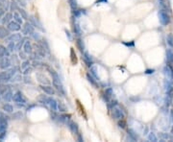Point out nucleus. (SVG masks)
Segmentation results:
<instances>
[{
    "mask_svg": "<svg viewBox=\"0 0 173 142\" xmlns=\"http://www.w3.org/2000/svg\"><path fill=\"white\" fill-rule=\"evenodd\" d=\"M13 100H14L18 106H20V107H22V106H24V105L26 104V100H25L24 96L22 95V93L20 92V91H17L16 94L13 95Z\"/></svg>",
    "mask_w": 173,
    "mask_h": 142,
    "instance_id": "obj_1",
    "label": "nucleus"
},
{
    "mask_svg": "<svg viewBox=\"0 0 173 142\" xmlns=\"http://www.w3.org/2000/svg\"><path fill=\"white\" fill-rule=\"evenodd\" d=\"M12 74L10 71H3L0 73V83H6L9 82L12 79Z\"/></svg>",
    "mask_w": 173,
    "mask_h": 142,
    "instance_id": "obj_2",
    "label": "nucleus"
},
{
    "mask_svg": "<svg viewBox=\"0 0 173 142\" xmlns=\"http://www.w3.org/2000/svg\"><path fill=\"white\" fill-rule=\"evenodd\" d=\"M12 64L11 60H9L7 57H0V68L6 69L8 67H10Z\"/></svg>",
    "mask_w": 173,
    "mask_h": 142,
    "instance_id": "obj_3",
    "label": "nucleus"
},
{
    "mask_svg": "<svg viewBox=\"0 0 173 142\" xmlns=\"http://www.w3.org/2000/svg\"><path fill=\"white\" fill-rule=\"evenodd\" d=\"M22 32L24 35H33V33H34L33 25L30 23H25L23 26V29H22Z\"/></svg>",
    "mask_w": 173,
    "mask_h": 142,
    "instance_id": "obj_4",
    "label": "nucleus"
},
{
    "mask_svg": "<svg viewBox=\"0 0 173 142\" xmlns=\"http://www.w3.org/2000/svg\"><path fill=\"white\" fill-rule=\"evenodd\" d=\"M21 39V35L19 34H14L10 37L6 38V41L9 43V42H18L19 40Z\"/></svg>",
    "mask_w": 173,
    "mask_h": 142,
    "instance_id": "obj_5",
    "label": "nucleus"
},
{
    "mask_svg": "<svg viewBox=\"0 0 173 142\" xmlns=\"http://www.w3.org/2000/svg\"><path fill=\"white\" fill-rule=\"evenodd\" d=\"M7 27H8V30H10V31H18V30H20V24L14 20V21L9 22Z\"/></svg>",
    "mask_w": 173,
    "mask_h": 142,
    "instance_id": "obj_6",
    "label": "nucleus"
},
{
    "mask_svg": "<svg viewBox=\"0 0 173 142\" xmlns=\"http://www.w3.org/2000/svg\"><path fill=\"white\" fill-rule=\"evenodd\" d=\"M68 128L70 129V131L75 133V134H79V128H78V125L76 124L75 122H69L68 123Z\"/></svg>",
    "mask_w": 173,
    "mask_h": 142,
    "instance_id": "obj_7",
    "label": "nucleus"
},
{
    "mask_svg": "<svg viewBox=\"0 0 173 142\" xmlns=\"http://www.w3.org/2000/svg\"><path fill=\"white\" fill-rule=\"evenodd\" d=\"M113 116L116 119H122L124 117V114L122 113V111L120 109H113Z\"/></svg>",
    "mask_w": 173,
    "mask_h": 142,
    "instance_id": "obj_8",
    "label": "nucleus"
},
{
    "mask_svg": "<svg viewBox=\"0 0 173 142\" xmlns=\"http://www.w3.org/2000/svg\"><path fill=\"white\" fill-rule=\"evenodd\" d=\"M40 88H41V89L46 94H48V95H54L55 91L52 87H50V86H41Z\"/></svg>",
    "mask_w": 173,
    "mask_h": 142,
    "instance_id": "obj_9",
    "label": "nucleus"
},
{
    "mask_svg": "<svg viewBox=\"0 0 173 142\" xmlns=\"http://www.w3.org/2000/svg\"><path fill=\"white\" fill-rule=\"evenodd\" d=\"M2 98H3V100L6 101V102H9V101H11L12 99H13V93L8 89V90H6L5 92L3 93Z\"/></svg>",
    "mask_w": 173,
    "mask_h": 142,
    "instance_id": "obj_10",
    "label": "nucleus"
},
{
    "mask_svg": "<svg viewBox=\"0 0 173 142\" xmlns=\"http://www.w3.org/2000/svg\"><path fill=\"white\" fill-rule=\"evenodd\" d=\"M53 86H54L55 88H57L59 91H61L62 93L65 94V89H64V88H63V86H62V84H61L60 81H58V80H53Z\"/></svg>",
    "mask_w": 173,
    "mask_h": 142,
    "instance_id": "obj_11",
    "label": "nucleus"
},
{
    "mask_svg": "<svg viewBox=\"0 0 173 142\" xmlns=\"http://www.w3.org/2000/svg\"><path fill=\"white\" fill-rule=\"evenodd\" d=\"M48 104L50 105V107H51V109H52V110L53 111H56L57 110V101L55 100V99L53 98H48Z\"/></svg>",
    "mask_w": 173,
    "mask_h": 142,
    "instance_id": "obj_12",
    "label": "nucleus"
},
{
    "mask_svg": "<svg viewBox=\"0 0 173 142\" xmlns=\"http://www.w3.org/2000/svg\"><path fill=\"white\" fill-rule=\"evenodd\" d=\"M8 120H9V117L5 115L3 112L0 111V123L1 124H4V125L8 126Z\"/></svg>",
    "mask_w": 173,
    "mask_h": 142,
    "instance_id": "obj_13",
    "label": "nucleus"
},
{
    "mask_svg": "<svg viewBox=\"0 0 173 142\" xmlns=\"http://www.w3.org/2000/svg\"><path fill=\"white\" fill-rule=\"evenodd\" d=\"M84 60H85V62H86V64L89 66H92V59L91 58V56L88 54V53H85L84 54Z\"/></svg>",
    "mask_w": 173,
    "mask_h": 142,
    "instance_id": "obj_14",
    "label": "nucleus"
},
{
    "mask_svg": "<svg viewBox=\"0 0 173 142\" xmlns=\"http://www.w3.org/2000/svg\"><path fill=\"white\" fill-rule=\"evenodd\" d=\"M10 55L9 51L6 49L3 45L0 44V57H8Z\"/></svg>",
    "mask_w": 173,
    "mask_h": 142,
    "instance_id": "obj_15",
    "label": "nucleus"
},
{
    "mask_svg": "<svg viewBox=\"0 0 173 142\" xmlns=\"http://www.w3.org/2000/svg\"><path fill=\"white\" fill-rule=\"evenodd\" d=\"M23 48H24V52H25V53H27V54L32 53V46H31V44H30L29 41H26V42L24 43Z\"/></svg>",
    "mask_w": 173,
    "mask_h": 142,
    "instance_id": "obj_16",
    "label": "nucleus"
},
{
    "mask_svg": "<svg viewBox=\"0 0 173 142\" xmlns=\"http://www.w3.org/2000/svg\"><path fill=\"white\" fill-rule=\"evenodd\" d=\"M70 60H71V62L73 64H76L77 63V57H76V54H75V51L73 48L70 49Z\"/></svg>",
    "mask_w": 173,
    "mask_h": 142,
    "instance_id": "obj_17",
    "label": "nucleus"
},
{
    "mask_svg": "<svg viewBox=\"0 0 173 142\" xmlns=\"http://www.w3.org/2000/svg\"><path fill=\"white\" fill-rule=\"evenodd\" d=\"M113 95V89L111 88H107L106 90H105V100L108 102L109 101V99L111 98V96Z\"/></svg>",
    "mask_w": 173,
    "mask_h": 142,
    "instance_id": "obj_18",
    "label": "nucleus"
},
{
    "mask_svg": "<svg viewBox=\"0 0 173 142\" xmlns=\"http://www.w3.org/2000/svg\"><path fill=\"white\" fill-rule=\"evenodd\" d=\"M9 32L8 30H6L4 27H0V38H4L6 37H8Z\"/></svg>",
    "mask_w": 173,
    "mask_h": 142,
    "instance_id": "obj_19",
    "label": "nucleus"
},
{
    "mask_svg": "<svg viewBox=\"0 0 173 142\" xmlns=\"http://www.w3.org/2000/svg\"><path fill=\"white\" fill-rule=\"evenodd\" d=\"M48 70H49V72H50L52 78H53V80H58V81H60L59 75H58V73H57L56 71L53 70V69H51V68H49V67H48Z\"/></svg>",
    "mask_w": 173,
    "mask_h": 142,
    "instance_id": "obj_20",
    "label": "nucleus"
},
{
    "mask_svg": "<svg viewBox=\"0 0 173 142\" xmlns=\"http://www.w3.org/2000/svg\"><path fill=\"white\" fill-rule=\"evenodd\" d=\"M12 19V15L10 14V13H8V14H6L5 17H3V19H2V23L3 24H6V23H8V22L10 21Z\"/></svg>",
    "mask_w": 173,
    "mask_h": 142,
    "instance_id": "obj_21",
    "label": "nucleus"
},
{
    "mask_svg": "<svg viewBox=\"0 0 173 142\" xmlns=\"http://www.w3.org/2000/svg\"><path fill=\"white\" fill-rule=\"evenodd\" d=\"M3 110H5V111H7V112H13L14 109H13V106H12V105L5 104L4 106H3Z\"/></svg>",
    "mask_w": 173,
    "mask_h": 142,
    "instance_id": "obj_22",
    "label": "nucleus"
},
{
    "mask_svg": "<svg viewBox=\"0 0 173 142\" xmlns=\"http://www.w3.org/2000/svg\"><path fill=\"white\" fill-rule=\"evenodd\" d=\"M14 17H15V21H16L19 24H22V17H19L18 13H14Z\"/></svg>",
    "mask_w": 173,
    "mask_h": 142,
    "instance_id": "obj_23",
    "label": "nucleus"
},
{
    "mask_svg": "<svg viewBox=\"0 0 173 142\" xmlns=\"http://www.w3.org/2000/svg\"><path fill=\"white\" fill-rule=\"evenodd\" d=\"M38 101L40 103H43V104H48V98L46 96H44V95H40L38 97Z\"/></svg>",
    "mask_w": 173,
    "mask_h": 142,
    "instance_id": "obj_24",
    "label": "nucleus"
},
{
    "mask_svg": "<svg viewBox=\"0 0 173 142\" xmlns=\"http://www.w3.org/2000/svg\"><path fill=\"white\" fill-rule=\"evenodd\" d=\"M17 10L19 11V14H20V16L22 17V18H24V19H28L27 14H26V12L24 11L23 9H20V8H17Z\"/></svg>",
    "mask_w": 173,
    "mask_h": 142,
    "instance_id": "obj_25",
    "label": "nucleus"
},
{
    "mask_svg": "<svg viewBox=\"0 0 173 142\" xmlns=\"http://www.w3.org/2000/svg\"><path fill=\"white\" fill-rule=\"evenodd\" d=\"M86 78H88V80H89V82L92 84V86H94V87H96V82L93 80V78H92V76H91V74H86Z\"/></svg>",
    "mask_w": 173,
    "mask_h": 142,
    "instance_id": "obj_26",
    "label": "nucleus"
},
{
    "mask_svg": "<svg viewBox=\"0 0 173 142\" xmlns=\"http://www.w3.org/2000/svg\"><path fill=\"white\" fill-rule=\"evenodd\" d=\"M57 109H59L60 111H65V110H66L65 106L63 104V103H58V104H57Z\"/></svg>",
    "mask_w": 173,
    "mask_h": 142,
    "instance_id": "obj_27",
    "label": "nucleus"
},
{
    "mask_svg": "<svg viewBox=\"0 0 173 142\" xmlns=\"http://www.w3.org/2000/svg\"><path fill=\"white\" fill-rule=\"evenodd\" d=\"M31 21H32L33 24H35V26H36V27L39 28V29H42V28H41V25L38 23V20H36V18H35V17H31Z\"/></svg>",
    "mask_w": 173,
    "mask_h": 142,
    "instance_id": "obj_28",
    "label": "nucleus"
},
{
    "mask_svg": "<svg viewBox=\"0 0 173 142\" xmlns=\"http://www.w3.org/2000/svg\"><path fill=\"white\" fill-rule=\"evenodd\" d=\"M73 30L77 35H81V30L78 26V24H74V27H73Z\"/></svg>",
    "mask_w": 173,
    "mask_h": 142,
    "instance_id": "obj_29",
    "label": "nucleus"
},
{
    "mask_svg": "<svg viewBox=\"0 0 173 142\" xmlns=\"http://www.w3.org/2000/svg\"><path fill=\"white\" fill-rule=\"evenodd\" d=\"M69 4H70L71 8L72 9H76L77 8V3H76V0H68Z\"/></svg>",
    "mask_w": 173,
    "mask_h": 142,
    "instance_id": "obj_30",
    "label": "nucleus"
},
{
    "mask_svg": "<svg viewBox=\"0 0 173 142\" xmlns=\"http://www.w3.org/2000/svg\"><path fill=\"white\" fill-rule=\"evenodd\" d=\"M77 44H78V47L80 48V50H81V51H83V50H84V43H83V41H82L81 39H78Z\"/></svg>",
    "mask_w": 173,
    "mask_h": 142,
    "instance_id": "obj_31",
    "label": "nucleus"
},
{
    "mask_svg": "<svg viewBox=\"0 0 173 142\" xmlns=\"http://www.w3.org/2000/svg\"><path fill=\"white\" fill-rule=\"evenodd\" d=\"M118 126L121 128V129H124L126 127V122L124 120H119L118 121Z\"/></svg>",
    "mask_w": 173,
    "mask_h": 142,
    "instance_id": "obj_32",
    "label": "nucleus"
},
{
    "mask_svg": "<svg viewBox=\"0 0 173 142\" xmlns=\"http://www.w3.org/2000/svg\"><path fill=\"white\" fill-rule=\"evenodd\" d=\"M6 130H7V126L0 123V132H4L6 131Z\"/></svg>",
    "mask_w": 173,
    "mask_h": 142,
    "instance_id": "obj_33",
    "label": "nucleus"
},
{
    "mask_svg": "<svg viewBox=\"0 0 173 142\" xmlns=\"http://www.w3.org/2000/svg\"><path fill=\"white\" fill-rule=\"evenodd\" d=\"M29 64H30V62H29V60H25L23 63H22V65H21V68L22 69H25L27 66H29Z\"/></svg>",
    "mask_w": 173,
    "mask_h": 142,
    "instance_id": "obj_34",
    "label": "nucleus"
},
{
    "mask_svg": "<svg viewBox=\"0 0 173 142\" xmlns=\"http://www.w3.org/2000/svg\"><path fill=\"white\" fill-rule=\"evenodd\" d=\"M5 136H6V131H4V132H0V140H3Z\"/></svg>",
    "mask_w": 173,
    "mask_h": 142,
    "instance_id": "obj_35",
    "label": "nucleus"
},
{
    "mask_svg": "<svg viewBox=\"0 0 173 142\" xmlns=\"http://www.w3.org/2000/svg\"><path fill=\"white\" fill-rule=\"evenodd\" d=\"M24 70H25V72H24V74H28V73H30V72L32 71V68H29V67H27V68H25Z\"/></svg>",
    "mask_w": 173,
    "mask_h": 142,
    "instance_id": "obj_36",
    "label": "nucleus"
},
{
    "mask_svg": "<svg viewBox=\"0 0 173 142\" xmlns=\"http://www.w3.org/2000/svg\"><path fill=\"white\" fill-rule=\"evenodd\" d=\"M14 9H15V10H16V9H17L16 2H13V3H12V10H14Z\"/></svg>",
    "mask_w": 173,
    "mask_h": 142,
    "instance_id": "obj_37",
    "label": "nucleus"
},
{
    "mask_svg": "<svg viewBox=\"0 0 173 142\" xmlns=\"http://www.w3.org/2000/svg\"><path fill=\"white\" fill-rule=\"evenodd\" d=\"M65 33H66V36H67V37H68V38H69V40H71L70 33H69V32H68V31H66V30H65Z\"/></svg>",
    "mask_w": 173,
    "mask_h": 142,
    "instance_id": "obj_38",
    "label": "nucleus"
},
{
    "mask_svg": "<svg viewBox=\"0 0 173 142\" xmlns=\"http://www.w3.org/2000/svg\"><path fill=\"white\" fill-rule=\"evenodd\" d=\"M19 56H20V58H21V59H23V60H26V57L24 56V54H23V53H21V52H20Z\"/></svg>",
    "mask_w": 173,
    "mask_h": 142,
    "instance_id": "obj_39",
    "label": "nucleus"
},
{
    "mask_svg": "<svg viewBox=\"0 0 173 142\" xmlns=\"http://www.w3.org/2000/svg\"><path fill=\"white\" fill-rule=\"evenodd\" d=\"M3 15H4V10L3 9H0V17H2Z\"/></svg>",
    "mask_w": 173,
    "mask_h": 142,
    "instance_id": "obj_40",
    "label": "nucleus"
},
{
    "mask_svg": "<svg viewBox=\"0 0 173 142\" xmlns=\"http://www.w3.org/2000/svg\"><path fill=\"white\" fill-rule=\"evenodd\" d=\"M103 1H104V3H107V0H97V1H96V3H100V2H103Z\"/></svg>",
    "mask_w": 173,
    "mask_h": 142,
    "instance_id": "obj_41",
    "label": "nucleus"
},
{
    "mask_svg": "<svg viewBox=\"0 0 173 142\" xmlns=\"http://www.w3.org/2000/svg\"><path fill=\"white\" fill-rule=\"evenodd\" d=\"M4 2H5V0H0V5H1V4H3Z\"/></svg>",
    "mask_w": 173,
    "mask_h": 142,
    "instance_id": "obj_42",
    "label": "nucleus"
}]
</instances>
